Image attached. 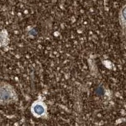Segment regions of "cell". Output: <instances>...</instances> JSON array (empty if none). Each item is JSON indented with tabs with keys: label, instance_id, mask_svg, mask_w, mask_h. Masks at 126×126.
Returning a JSON list of instances; mask_svg holds the SVG:
<instances>
[{
	"label": "cell",
	"instance_id": "1",
	"mask_svg": "<svg viewBox=\"0 0 126 126\" xmlns=\"http://www.w3.org/2000/svg\"><path fill=\"white\" fill-rule=\"evenodd\" d=\"M11 92L7 88H0V99L2 100H8L11 97Z\"/></svg>",
	"mask_w": 126,
	"mask_h": 126
},
{
	"label": "cell",
	"instance_id": "2",
	"mask_svg": "<svg viewBox=\"0 0 126 126\" xmlns=\"http://www.w3.org/2000/svg\"><path fill=\"white\" fill-rule=\"evenodd\" d=\"M33 112L35 114L37 115H41L43 114L45 112V109L42 105L40 104H36L33 108Z\"/></svg>",
	"mask_w": 126,
	"mask_h": 126
},
{
	"label": "cell",
	"instance_id": "3",
	"mask_svg": "<svg viewBox=\"0 0 126 126\" xmlns=\"http://www.w3.org/2000/svg\"><path fill=\"white\" fill-rule=\"evenodd\" d=\"M96 93H97V94H100V95H101V94H103V93H104V90H103V88L102 87L98 88L96 89Z\"/></svg>",
	"mask_w": 126,
	"mask_h": 126
}]
</instances>
